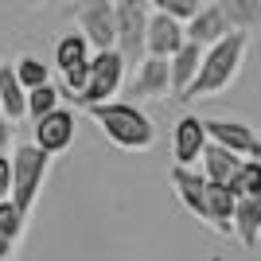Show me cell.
Wrapping results in <instances>:
<instances>
[{
    "label": "cell",
    "instance_id": "1",
    "mask_svg": "<svg viewBox=\"0 0 261 261\" xmlns=\"http://www.w3.org/2000/svg\"><path fill=\"white\" fill-rule=\"evenodd\" d=\"M246 51H250V32H230L222 35L218 43L203 47V59H199V70L195 78L187 82V90L179 94L184 101H203V98H215L222 90L234 86L242 63H246Z\"/></svg>",
    "mask_w": 261,
    "mask_h": 261
},
{
    "label": "cell",
    "instance_id": "2",
    "mask_svg": "<svg viewBox=\"0 0 261 261\" xmlns=\"http://www.w3.org/2000/svg\"><path fill=\"white\" fill-rule=\"evenodd\" d=\"M86 113L121 152H148L156 144V125L133 101H101V106H86Z\"/></svg>",
    "mask_w": 261,
    "mask_h": 261
},
{
    "label": "cell",
    "instance_id": "3",
    "mask_svg": "<svg viewBox=\"0 0 261 261\" xmlns=\"http://www.w3.org/2000/svg\"><path fill=\"white\" fill-rule=\"evenodd\" d=\"M12 187H8V199L16 211H28L35 207V199L43 191V179L51 172V156L43 148H35V144H16L12 148Z\"/></svg>",
    "mask_w": 261,
    "mask_h": 261
},
{
    "label": "cell",
    "instance_id": "4",
    "mask_svg": "<svg viewBox=\"0 0 261 261\" xmlns=\"http://www.w3.org/2000/svg\"><path fill=\"white\" fill-rule=\"evenodd\" d=\"M125 86V59H121L113 47L109 51H94L86 63V86L78 94V106H101V101H113V94Z\"/></svg>",
    "mask_w": 261,
    "mask_h": 261
},
{
    "label": "cell",
    "instance_id": "5",
    "mask_svg": "<svg viewBox=\"0 0 261 261\" xmlns=\"http://www.w3.org/2000/svg\"><path fill=\"white\" fill-rule=\"evenodd\" d=\"M144 23H148V0H113V51L125 66H137L144 55Z\"/></svg>",
    "mask_w": 261,
    "mask_h": 261
},
{
    "label": "cell",
    "instance_id": "6",
    "mask_svg": "<svg viewBox=\"0 0 261 261\" xmlns=\"http://www.w3.org/2000/svg\"><path fill=\"white\" fill-rule=\"evenodd\" d=\"M203 133H207V141L218 144V148H226V152L242 156V160H261V141L257 133L250 125H242V121H203Z\"/></svg>",
    "mask_w": 261,
    "mask_h": 261
},
{
    "label": "cell",
    "instance_id": "7",
    "mask_svg": "<svg viewBox=\"0 0 261 261\" xmlns=\"http://www.w3.org/2000/svg\"><path fill=\"white\" fill-rule=\"evenodd\" d=\"M74 109L66 106H55L51 113L35 117V148H43L47 156H59L74 144Z\"/></svg>",
    "mask_w": 261,
    "mask_h": 261
},
{
    "label": "cell",
    "instance_id": "8",
    "mask_svg": "<svg viewBox=\"0 0 261 261\" xmlns=\"http://www.w3.org/2000/svg\"><path fill=\"white\" fill-rule=\"evenodd\" d=\"M78 23H82V39L94 51L113 47V0H82L78 4Z\"/></svg>",
    "mask_w": 261,
    "mask_h": 261
},
{
    "label": "cell",
    "instance_id": "9",
    "mask_svg": "<svg viewBox=\"0 0 261 261\" xmlns=\"http://www.w3.org/2000/svg\"><path fill=\"white\" fill-rule=\"evenodd\" d=\"M172 94L168 86V59H152V55H144L137 70H133V82H129V98L133 106L137 101H160Z\"/></svg>",
    "mask_w": 261,
    "mask_h": 261
},
{
    "label": "cell",
    "instance_id": "10",
    "mask_svg": "<svg viewBox=\"0 0 261 261\" xmlns=\"http://www.w3.org/2000/svg\"><path fill=\"white\" fill-rule=\"evenodd\" d=\"M179 43H184V23L164 16V12H148V23H144V55L168 59V55L179 51Z\"/></svg>",
    "mask_w": 261,
    "mask_h": 261
},
{
    "label": "cell",
    "instance_id": "11",
    "mask_svg": "<svg viewBox=\"0 0 261 261\" xmlns=\"http://www.w3.org/2000/svg\"><path fill=\"white\" fill-rule=\"evenodd\" d=\"M222 35H230V23H226V16H222L218 4H199L195 16L184 20V39H187V43L211 47V43H218Z\"/></svg>",
    "mask_w": 261,
    "mask_h": 261
},
{
    "label": "cell",
    "instance_id": "12",
    "mask_svg": "<svg viewBox=\"0 0 261 261\" xmlns=\"http://www.w3.org/2000/svg\"><path fill=\"white\" fill-rule=\"evenodd\" d=\"M207 144V133H203V121L199 117H184L175 125V137H172V156H175V168H191L199 164V152Z\"/></svg>",
    "mask_w": 261,
    "mask_h": 261
},
{
    "label": "cell",
    "instance_id": "13",
    "mask_svg": "<svg viewBox=\"0 0 261 261\" xmlns=\"http://www.w3.org/2000/svg\"><path fill=\"white\" fill-rule=\"evenodd\" d=\"M199 59H203V47L199 43H179V51L175 55H168V86H172V98H179L187 90V82L195 78V70H199Z\"/></svg>",
    "mask_w": 261,
    "mask_h": 261
},
{
    "label": "cell",
    "instance_id": "14",
    "mask_svg": "<svg viewBox=\"0 0 261 261\" xmlns=\"http://www.w3.org/2000/svg\"><path fill=\"white\" fill-rule=\"evenodd\" d=\"M172 187H175V195H179V203L187 207V215H195L199 222H207V203H203L207 179L199 172H191V168H172Z\"/></svg>",
    "mask_w": 261,
    "mask_h": 261
},
{
    "label": "cell",
    "instance_id": "15",
    "mask_svg": "<svg viewBox=\"0 0 261 261\" xmlns=\"http://www.w3.org/2000/svg\"><path fill=\"white\" fill-rule=\"evenodd\" d=\"M203 203H207V226H215L218 234H230V215H234V191L226 184H211L203 187Z\"/></svg>",
    "mask_w": 261,
    "mask_h": 261
},
{
    "label": "cell",
    "instance_id": "16",
    "mask_svg": "<svg viewBox=\"0 0 261 261\" xmlns=\"http://www.w3.org/2000/svg\"><path fill=\"white\" fill-rule=\"evenodd\" d=\"M230 230L242 238L246 250H257V234H261V199H238L234 215H230Z\"/></svg>",
    "mask_w": 261,
    "mask_h": 261
},
{
    "label": "cell",
    "instance_id": "17",
    "mask_svg": "<svg viewBox=\"0 0 261 261\" xmlns=\"http://www.w3.org/2000/svg\"><path fill=\"white\" fill-rule=\"evenodd\" d=\"M199 160H203V179H211V184H226L230 175L238 172L242 156L226 152V148H218V144H203V152H199Z\"/></svg>",
    "mask_w": 261,
    "mask_h": 261
},
{
    "label": "cell",
    "instance_id": "18",
    "mask_svg": "<svg viewBox=\"0 0 261 261\" xmlns=\"http://www.w3.org/2000/svg\"><path fill=\"white\" fill-rule=\"evenodd\" d=\"M23 94H28V90L16 82L12 66H8V63H0V117H8L12 125L28 117V109H23Z\"/></svg>",
    "mask_w": 261,
    "mask_h": 261
},
{
    "label": "cell",
    "instance_id": "19",
    "mask_svg": "<svg viewBox=\"0 0 261 261\" xmlns=\"http://www.w3.org/2000/svg\"><path fill=\"white\" fill-rule=\"evenodd\" d=\"M226 16L230 32H253L261 23V0H215Z\"/></svg>",
    "mask_w": 261,
    "mask_h": 261
},
{
    "label": "cell",
    "instance_id": "20",
    "mask_svg": "<svg viewBox=\"0 0 261 261\" xmlns=\"http://www.w3.org/2000/svg\"><path fill=\"white\" fill-rule=\"evenodd\" d=\"M23 211L12 207V199H0V261H8L12 250H16V242L23 234Z\"/></svg>",
    "mask_w": 261,
    "mask_h": 261
},
{
    "label": "cell",
    "instance_id": "21",
    "mask_svg": "<svg viewBox=\"0 0 261 261\" xmlns=\"http://www.w3.org/2000/svg\"><path fill=\"white\" fill-rule=\"evenodd\" d=\"M226 187L234 191V199H261V160H242Z\"/></svg>",
    "mask_w": 261,
    "mask_h": 261
},
{
    "label": "cell",
    "instance_id": "22",
    "mask_svg": "<svg viewBox=\"0 0 261 261\" xmlns=\"http://www.w3.org/2000/svg\"><path fill=\"white\" fill-rule=\"evenodd\" d=\"M90 59V43L82 39V32H66L59 43H55V66L59 70H70V66L86 63Z\"/></svg>",
    "mask_w": 261,
    "mask_h": 261
},
{
    "label": "cell",
    "instance_id": "23",
    "mask_svg": "<svg viewBox=\"0 0 261 261\" xmlns=\"http://www.w3.org/2000/svg\"><path fill=\"white\" fill-rule=\"evenodd\" d=\"M55 106H59V90H55L51 82L32 86L28 94H23V109H28V117H43V113H51Z\"/></svg>",
    "mask_w": 261,
    "mask_h": 261
},
{
    "label": "cell",
    "instance_id": "24",
    "mask_svg": "<svg viewBox=\"0 0 261 261\" xmlns=\"http://www.w3.org/2000/svg\"><path fill=\"white\" fill-rule=\"evenodd\" d=\"M12 74H16V82H20L23 90H32V86H43V82H51V70H47V66L39 63V59H20Z\"/></svg>",
    "mask_w": 261,
    "mask_h": 261
},
{
    "label": "cell",
    "instance_id": "25",
    "mask_svg": "<svg viewBox=\"0 0 261 261\" xmlns=\"http://www.w3.org/2000/svg\"><path fill=\"white\" fill-rule=\"evenodd\" d=\"M8 187H12V164L8 152H0V199H8Z\"/></svg>",
    "mask_w": 261,
    "mask_h": 261
},
{
    "label": "cell",
    "instance_id": "26",
    "mask_svg": "<svg viewBox=\"0 0 261 261\" xmlns=\"http://www.w3.org/2000/svg\"><path fill=\"white\" fill-rule=\"evenodd\" d=\"M12 144H16V133H12V121L0 117V152H8Z\"/></svg>",
    "mask_w": 261,
    "mask_h": 261
},
{
    "label": "cell",
    "instance_id": "27",
    "mask_svg": "<svg viewBox=\"0 0 261 261\" xmlns=\"http://www.w3.org/2000/svg\"><path fill=\"white\" fill-rule=\"evenodd\" d=\"M28 4H43V0H28Z\"/></svg>",
    "mask_w": 261,
    "mask_h": 261
}]
</instances>
